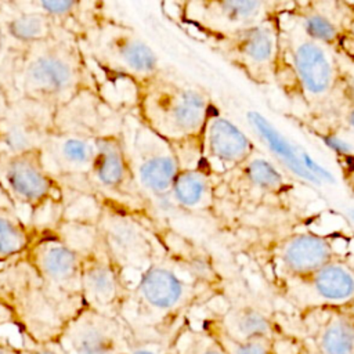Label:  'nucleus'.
Returning <instances> with one entry per match:
<instances>
[{"mask_svg": "<svg viewBox=\"0 0 354 354\" xmlns=\"http://www.w3.org/2000/svg\"><path fill=\"white\" fill-rule=\"evenodd\" d=\"M0 308L33 343L55 342L69 319L22 259L0 268Z\"/></svg>", "mask_w": 354, "mask_h": 354, "instance_id": "1a4fd4ad", "label": "nucleus"}, {"mask_svg": "<svg viewBox=\"0 0 354 354\" xmlns=\"http://www.w3.org/2000/svg\"><path fill=\"white\" fill-rule=\"evenodd\" d=\"M54 111L21 100H4L0 112V155L40 149L53 127Z\"/></svg>", "mask_w": 354, "mask_h": 354, "instance_id": "5701e85b", "label": "nucleus"}, {"mask_svg": "<svg viewBox=\"0 0 354 354\" xmlns=\"http://www.w3.org/2000/svg\"><path fill=\"white\" fill-rule=\"evenodd\" d=\"M297 185L292 176L277 166L261 151L236 170L218 180L221 221L274 218L293 210Z\"/></svg>", "mask_w": 354, "mask_h": 354, "instance_id": "423d86ee", "label": "nucleus"}, {"mask_svg": "<svg viewBox=\"0 0 354 354\" xmlns=\"http://www.w3.org/2000/svg\"><path fill=\"white\" fill-rule=\"evenodd\" d=\"M136 337L129 324L82 307L62 326L55 343L65 354H127Z\"/></svg>", "mask_w": 354, "mask_h": 354, "instance_id": "6ab92c4d", "label": "nucleus"}, {"mask_svg": "<svg viewBox=\"0 0 354 354\" xmlns=\"http://www.w3.org/2000/svg\"><path fill=\"white\" fill-rule=\"evenodd\" d=\"M283 14L266 22L230 32H213L189 26L183 29L242 73L250 83L266 87L274 86Z\"/></svg>", "mask_w": 354, "mask_h": 354, "instance_id": "9d476101", "label": "nucleus"}, {"mask_svg": "<svg viewBox=\"0 0 354 354\" xmlns=\"http://www.w3.org/2000/svg\"><path fill=\"white\" fill-rule=\"evenodd\" d=\"M257 152L253 138L214 104L199 140L198 165L220 180Z\"/></svg>", "mask_w": 354, "mask_h": 354, "instance_id": "412c9836", "label": "nucleus"}, {"mask_svg": "<svg viewBox=\"0 0 354 354\" xmlns=\"http://www.w3.org/2000/svg\"><path fill=\"white\" fill-rule=\"evenodd\" d=\"M160 249L130 282L122 313L136 340L167 339L187 322L188 313L220 296L225 279L213 254L163 223Z\"/></svg>", "mask_w": 354, "mask_h": 354, "instance_id": "f257e3e1", "label": "nucleus"}, {"mask_svg": "<svg viewBox=\"0 0 354 354\" xmlns=\"http://www.w3.org/2000/svg\"><path fill=\"white\" fill-rule=\"evenodd\" d=\"M82 256L83 307L122 317L130 297V286L122 270L108 253L100 232L90 246L82 252Z\"/></svg>", "mask_w": 354, "mask_h": 354, "instance_id": "aec40b11", "label": "nucleus"}, {"mask_svg": "<svg viewBox=\"0 0 354 354\" xmlns=\"http://www.w3.org/2000/svg\"><path fill=\"white\" fill-rule=\"evenodd\" d=\"M353 83L354 73L347 64L336 53L310 39L285 11L274 86L299 111L292 115L303 119L330 115Z\"/></svg>", "mask_w": 354, "mask_h": 354, "instance_id": "20e7f679", "label": "nucleus"}, {"mask_svg": "<svg viewBox=\"0 0 354 354\" xmlns=\"http://www.w3.org/2000/svg\"><path fill=\"white\" fill-rule=\"evenodd\" d=\"M101 87L79 40L64 30L0 58L3 100H21L57 111Z\"/></svg>", "mask_w": 354, "mask_h": 354, "instance_id": "f03ea898", "label": "nucleus"}, {"mask_svg": "<svg viewBox=\"0 0 354 354\" xmlns=\"http://www.w3.org/2000/svg\"><path fill=\"white\" fill-rule=\"evenodd\" d=\"M32 8L47 15L54 25L79 39L88 28L109 15L102 1L76 0H35L26 1Z\"/></svg>", "mask_w": 354, "mask_h": 354, "instance_id": "bb28decb", "label": "nucleus"}, {"mask_svg": "<svg viewBox=\"0 0 354 354\" xmlns=\"http://www.w3.org/2000/svg\"><path fill=\"white\" fill-rule=\"evenodd\" d=\"M88 189L93 201L108 199L151 212L149 202L136 181L124 151L119 122L98 137L97 153L88 176Z\"/></svg>", "mask_w": 354, "mask_h": 354, "instance_id": "2eb2a0df", "label": "nucleus"}, {"mask_svg": "<svg viewBox=\"0 0 354 354\" xmlns=\"http://www.w3.org/2000/svg\"><path fill=\"white\" fill-rule=\"evenodd\" d=\"M343 311H344V314L353 321V324H354V299L350 301V303H347L346 306H343V307H340Z\"/></svg>", "mask_w": 354, "mask_h": 354, "instance_id": "72a5a7b5", "label": "nucleus"}, {"mask_svg": "<svg viewBox=\"0 0 354 354\" xmlns=\"http://www.w3.org/2000/svg\"><path fill=\"white\" fill-rule=\"evenodd\" d=\"M0 194L6 202L36 214L47 207H62L66 189L44 166L40 149L0 155Z\"/></svg>", "mask_w": 354, "mask_h": 354, "instance_id": "ddd939ff", "label": "nucleus"}, {"mask_svg": "<svg viewBox=\"0 0 354 354\" xmlns=\"http://www.w3.org/2000/svg\"><path fill=\"white\" fill-rule=\"evenodd\" d=\"M212 322L234 340L271 339L275 340L279 330L275 319L264 308L249 304H232Z\"/></svg>", "mask_w": 354, "mask_h": 354, "instance_id": "a878e982", "label": "nucleus"}, {"mask_svg": "<svg viewBox=\"0 0 354 354\" xmlns=\"http://www.w3.org/2000/svg\"><path fill=\"white\" fill-rule=\"evenodd\" d=\"M275 292L299 313L340 308L354 299V261L340 257L277 285Z\"/></svg>", "mask_w": 354, "mask_h": 354, "instance_id": "dca6fc26", "label": "nucleus"}, {"mask_svg": "<svg viewBox=\"0 0 354 354\" xmlns=\"http://www.w3.org/2000/svg\"><path fill=\"white\" fill-rule=\"evenodd\" d=\"M151 213L162 221L166 214L209 217L221 221L218 178L201 165L184 166L174 178L171 189L149 202Z\"/></svg>", "mask_w": 354, "mask_h": 354, "instance_id": "4be33fe9", "label": "nucleus"}, {"mask_svg": "<svg viewBox=\"0 0 354 354\" xmlns=\"http://www.w3.org/2000/svg\"><path fill=\"white\" fill-rule=\"evenodd\" d=\"M173 19L181 28L230 32L266 22L283 14L289 1L275 0H194L173 4Z\"/></svg>", "mask_w": 354, "mask_h": 354, "instance_id": "f3484780", "label": "nucleus"}, {"mask_svg": "<svg viewBox=\"0 0 354 354\" xmlns=\"http://www.w3.org/2000/svg\"><path fill=\"white\" fill-rule=\"evenodd\" d=\"M221 343L227 354H277L275 340L254 339V340H234L224 335L212 321L205 325Z\"/></svg>", "mask_w": 354, "mask_h": 354, "instance_id": "c756f323", "label": "nucleus"}, {"mask_svg": "<svg viewBox=\"0 0 354 354\" xmlns=\"http://www.w3.org/2000/svg\"><path fill=\"white\" fill-rule=\"evenodd\" d=\"M104 131L53 123L40 153L44 166L62 184L66 192L90 196L88 176L97 153L98 137Z\"/></svg>", "mask_w": 354, "mask_h": 354, "instance_id": "4468645a", "label": "nucleus"}, {"mask_svg": "<svg viewBox=\"0 0 354 354\" xmlns=\"http://www.w3.org/2000/svg\"><path fill=\"white\" fill-rule=\"evenodd\" d=\"M286 15L313 40L354 68V3L346 0L290 1Z\"/></svg>", "mask_w": 354, "mask_h": 354, "instance_id": "a211bd4d", "label": "nucleus"}, {"mask_svg": "<svg viewBox=\"0 0 354 354\" xmlns=\"http://www.w3.org/2000/svg\"><path fill=\"white\" fill-rule=\"evenodd\" d=\"M22 260L35 271L48 296L68 318L83 307V256L64 238L54 223L36 227Z\"/></svg>", "mask_w": 354, "mask_h": 354, "instance_id": "9b49d317", "label": "nucleus"}, {"mask_svg": "<svg viewBox=\"0 0 354 354\" xmlns=\"http://www.w3.org/2000/svg\"><path fill=\"white\" fill-rule=\"evenodd\" d=\"M214 104L205 87L163 68L136 87L131 109L177 149L184 167L198 165L199 140Z\"/></svg>", "mask_w": 354, "mask_h": 354, "instance_id": "39448f33", "label": "nucleus"}, {"mask_svg": "<svg viewBox=\"0 0 354 354\" xmlns=\"http://www.w3.org/2000/svg\"><path fill=\"white\" fill-rule=\"evenodd\" d=\"M119 131L136 181L148 202L166 195L183 167L177 149L145 126L131 108L120 111Z\"/></svg>", "mask_w": 354, "mask_h": 354, "instance_id": "f8f14e48", "label": "nucleus"}, {"mask_svg": "<svg viewBox=\"0 0 354 354\" xmlns=\"http://www.w3.org/2000/svg\"><path fill=\"white\" fill-rule=\"evenodd\" d=\"M242 256L275 288L283 281L306 275L332 260L350 257L343 234L322 231L315 216L299 212L236 225Z\"/></svg>", "mask_w": 354, "mask_h": 354, "instance_id": "7ed1b4c3", "label": "nucleus"}, {"mask_svg": "<svg viewBox=\"0 0 354 354\" xmlns=\"http://www.w3.org/2000/svg\"><path fill=\"white\" fill-rule=\"evenodd\" d=\"M339 167L340 178L347 192L354 198V149L337 148L332 151Z\"/></svg>", "mask_w": 354, "mask_h": 354, "instance_id": "7c9ffc66", "label": "nucleus"}, {"mask_svg": "<svg viewBox=\"0 0 354 354\" xmlns=\"http://www.w3.org/2000/svg\"><path fill=\"white\" fill-rule=\"evenodd\" d=\"M0 354H65L55 342L33 343L28 342L24 346H14L0 342Z\"/></svg>", "mask_w": 354, "mask_h": 354, "instance_id": "2f4dec72", "label": "nucleus"}, {"mask_svg": "<svg viewBox=\"0 0 354 354\" xmlns=\"http://www.w3.org/2000/svg\"><path fill=\"white\" fill-rule=\"evenodd\" d=\"M171 354H227V351L206 326L195 330L185 322L173 336Z\"/></svg>", "mask_w": 354, "mask_h": 354, "instance_id": "c85d7f7f", "label": "nucleus"}, {"mask_svg": "<svg viewBox=\"0 0 354 354\" xmlns=\"http://www.w3.org/2000/svg\"><path fill=\"white\" fill-rule=\"evenodd\" d=\"M95 223L101 239L130 282L153 260L160 249L162 225L151 212L108 199L94 201Z\"/></svg>", "mask_w": 354, "mask_h": 354, "instance_id": "6e6552de", "label": "nucleus"}, {"mask_svg": "<svg viewBox=\"0 0 354 354\" xmlns=\"http://www.w3.org/2000/svg\"><path fill=\"white\" fill-rule=\"evenodd\" d=\"M77 40L94 73L98 71L112 82L129 83L133 90L163 69L158 54L142 36L111 14Z\"/></svg>", "mask_w": 354, "mask_h": 354, "instance_id": "0eeeda50", "label": "nucleus"}, {"mask_svg": "<svg viewBox=\"0 0 354 354\" xmlns=\"http://www.w3.org/2000/svg\"><path fill=\"white\" fill-rule=\"evenodd\" d=\"M59 29L26 1H0V58L46 40Z\"/></svg>", "mask_w": 354, "mask_h": 354, "instance_id": "b1692460", "label": "nucleus"}, {"mask_svg": "<svg viewBox=\"0 0 354 354\" xmlns=\"http://www.w3.org/2000/svg\"><path fill=\"white\" fill-rule=\"evenodd\" d=\"M36 224L25 221L19 212L0 202V268L19 261L36 232Z\"/></svg>", "mask_w": 354, "mask_h": 354, "instance_id": "cd10ccee", "label": "nucleus"}, {"mask_svg": "<svg viewBox=\"0 0 354 354\" xmlns=\"http://www.w3.org/2000/svg\"><path fill=\"white\" fill-rule=\"evenodd\" d=\"M171 340L173 337L136 340L127 354H171Z\"/></svg>", "mask_w": 354, "mask_h": 354, "instance_id": "473e14b6", "label": "nucleus"}, {"mask_svg": "<svg viewBox=\"0 0 354 354\" xmlns=\"http://www.w3.org/2000/svg\"><path fill=\"white\" fill-rule=\"evenodd\" d=\"M315 354H354V324L342 308L300 313Z\"/></svg>", "mask_w": 354, "mask_h": 354, "instance_id": "393cba45", "label": "nucleus"}]
</instances>
